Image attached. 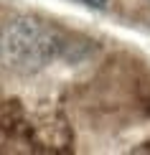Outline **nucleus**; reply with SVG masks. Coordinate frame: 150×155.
<instances>
[{"mask_svg": "<svg viewBox=\"0 0 150 155\" xmlns=\"http://www.w3.org/2000/svg\"><path fill=\"white\" fill-rule=\"evenodd\" d=\"M58 46L54 31L41 25L38 21H13L3 33L0 51L8 66L15 69H33L46 64Z\"/></svg>", "mask_w": 150, "mask_h": 155, "instance_id": "1", "label": "nucleus"}, {"mask_svg": "<svg viewBox=\"0 0 150 155\" xmlns=\"http://www.w3.org/2000/svg\"><path fill=\"white\" fill-rule=\"evenodd\" d=\"M84 5H89V8H104V3L107 0H82Z\"/></svg>", "mask_w": 150, "mask_h": 155, "instance_id": "2", "label": "nucleus"}]
</instances>
